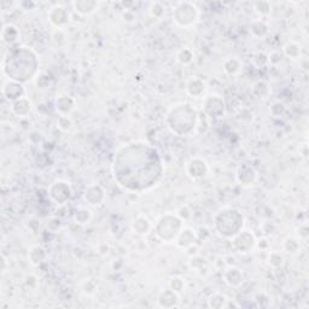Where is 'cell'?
<instances>
[{"label": "cell", "instance_id": "cell-1", "mask_svg": "<svg viewBox=\"0 0 309 309\" xmlns=\"http://www.w3.org/2000/svg\"><path fill=\"white\" fill-rule=\"evenodd\" d=\"M198 114L187 103L175 105L168 113L167 124L175 134L186 136L194 133L198 128Z\"/></svg>", "mask_w": 309, "mask_h": 309}, {"label": "cell", "instance_id": "cell-2", "mask_svg": "<svg viewBox=\"0 0 309 309\" xmlns=\"http://www.w3.org/2000/svg\"><path fill=\"white\" fill-rule=\"evenodd\" d=\"M214 222L220 236L225 238H233L243 230L244 216L241 211L232 208H225L215 214Z\"/></svg>", "mask_w": 309, "mask_h": 309}, {"label": "cell", "instance_id": "cell-3", "mask_svg": "<svg viewBox=\"0 0 309 309\" xmlns=\"http://www.w3.org/2000/svg\"><path fill=\"white\" fill-rule=\"evenodd\" d=\"M183 227V220L179 218V215L167 214L158 220L157 224L154 225V231L156 236L164 243H172L175 242Z\"/></svg>", "mask_w": 309, "mask_h": 309}, {"label": "cell", "instance_id": "cell-4", "mask_svg": "<svg viewBox=\"0 0 309 309\" xmlns=\"http://www.w3.org/2000/svg\"><path fill=\"white\" fill-rule=\"evenodd\" d=\"M199 17V11L192 2L182 1L175 5L173 10V18L178 26L187 28L193 26Z\"/></svg>", "mask_w": 309, "mask_h": 309}, {"label": "cell", "instance_id": "cell-5", "mask_svg": "<svg viewBox=\"0 0 309 309\" xmlns=\"http://www.w3.org/2000/svg\"><path fill=\"white\" fill-rule=\"evenodd\" d=\"M73 196V190H71L70 184L64 180H56L50 186V197L57 204H64L68 202Z\"/></svg>", "mask_w": 309, "mask_h": 309}, {"label": "cell", "instance_id": "cell-6", "mask_svg": "<svg viewBox=\"0 0 309 309\" xmlns=\"http://www.w3.org/2000/svg\"><path fill=\"white\" fill-rule=\"evenodd\" d=\"M232 246L238 252H249L256 247V238L249 231H241L232 238Z\"/></svg>", "mask_w": 309, "mask_h": 309}, {"label": "cell", "instance_id": "cell-7", "mask_svg": "<svg viewBox=\"0 0 309 309\" xmlns=\"http://www.w3.org/2000/svg\"><path fill=\"white\" fill-rule=\"evenodd\" d=\"M204 113L211 118H221L225 115L224 99L220 98L218 94H211L204 99Z\"/></svg>", "mask_w": 309, "mask_h": 309}, {"label": "cell", "instance_id": "cell-8", "mask_svg": "<svg viewBox=\"0 0 309 309\" xmlns=\"http://www.w3.org/2000/svg\"><path fill=\"white\" fill-rule=\"evenodd\" d=\"M236 178L237 182L242 186L249 187V186H252L255 184L256 179H257V173H256L254 167L250 166L249 163H242L237 168Z\"/></svg>", "mask_w": 309, "mask_h": 309}, {"label": "cell", "instance_id": "cell-9", "mask_svg": "<svg viewBox=\"0 0 309 309\" xmlns=\"http://www.w3.org/2000/svg\"><path fill=\"white\" fill-rule=\"evenodd\" d=\"M208 171H209L208 163L205 162V160L200 157L191 158L187 162V166H186V173H187L191 179L194 180L204 177L208 173Z\"/></svg>", "mask_w": 309, "mask_h": 309}, {"label": "cell", "instance_id": "cell-10", "mask_svg": "<svg viewBox=\"0 0 309 309\" xmlns=\"http://www.w3.org/2000/svg\"><path fill=\"white\" fill-rule=\"evenodd\" d=\"M49 21L51 22V24L56 29H63L70 21V16H69L68 10L65 7L57 5V6H54L50 10Z\"/></svg>", "mask_w": 309, "mask_h": 309}, {"label": "cell", "instance_id": "cell-11", "mask_svg": "<svg viewBox=\"0 0 309 309\" xmlns=\"http://www.w3.org/2000/svg\"><path fill=\"white\" fill-rule=\"evenodd\" d=\"M24 93H26V90H24L23 85L18 81L7 80L2 85V94L5 96V98L11 100V102H15V100L24 97Z\"/></svg>", "mask_w": 309, "mask_h": 309}, {"label": "cell", "instance_id": "cell-12", "mask_svg": "<svg viewBox=\"0 0 309 309\" xmlns=\"http://www.w3.org/2000/svg\"><path fill=\"white\" fill-rule=\"evenodd\" d=\"M83 198L90 205L97 207L100 205L105 199V191L103 190L102 186L99 185H90L86 187L85 193H83Z\"/></svg>", "mask_w": 309, "mask_h": 309}, {"label": "cell", "instance_id": "cell-13", "mask_svg": "<svg viewBox=\"0 0 309 309\" xmlns=\"http://www.w3.org/2000/svg\"><path fill=\"white\" fill-rule=\"evenodd\" d=\"M222 278H224V282L227 284L228 286H232V288H237V286L242 285L244 280V274L242 272L241 268L235 266H230L225 269L222 273Z\"/></svg>", "mask_w": 309, "mask_h": 309}, {"label": "cell", "instance_id": "cell-14", "mask_svg": "<svg viewBox=\"0 0 309 309\" xmlns=\"http://www.w3.org/2000/svg\"><path fill=\"white\" fill-rule=\"evenodd\" d=\"M75 99L68 94H61L55 100L56 110L60 113V115H68L75 109Z\"/></svg>", "mask_w": 309, "mask_h": 309}, {"label": "cell", "instance_id": "cell-15", "mask_svg": "<svg viewBox=\"0 0 309 309\" xmlns=\"http://www.w3.org/2000/svg\"><path fill=\"white\" fill-rule=\"evenodd\" d=\"M196 241H197L196 232L190 227H183L179 236L175 239V243H177L178 247H183V249H188V247L196 243Z\"/></svg>", "mask_w": 309, "mask_h": 309}, {"label": "cell", "instance_id": "cell-16", "mask_svg": "<svg viewBox=\"0 0 309 309\" xmlns=\"http://www.w3.org/2000/svg\"><path fill=\"white\" fill-rule=\"evenodd\" d=\"M132 230L136 235L145 236L149 235L152 230H154V225L151 224L149 219L144 215H138L132 221Z\"/></svg>", "mask_w": 309, "mask_h": 309}, {"label": "cell", "instance_id": "cell-17", "mask_svg": "<svg viewBox=\"0 0 309 309\" xmlns=\"http://www.w3.org/2000/svg\"><path fill=\"white\" fill-rule=\"evenodd\" d=\"M32 109H33L32 102H30V99H28L26 96L15 100V102H12V105H11V110H12V113L15 114L16 116H18V118H24V116H27L28 114L32 111Z\"/></svg>", "mask_w": 309, "mask_h": 309}, {"label": "cell", "instance_id": "cell-18", "mask_svg": "<svg viewBox=\"0 0 309 309\" xmlns=\"http://www.w3.org/2000/svg\"><path fill=\"white\" fill-rule=\"evenodd\" d=\"M208 307L214 309H221V308H228V307H239L238 305H232L230 300L225 296L221 292H215L209 297L208 300Z\"/></svg>", "mask_w": 309, "mask_h": 309}, {"label": "cell", "instance_id": "cell-19", "mask_svg": "<svg viewBox=\"0 0 309 309\" xmlns=\"http://www.w3.org/2000/svg\"><path fill=\"white\" fill-rule=\"evenodd\" d=\"M178 300H179V294L172 290V289H166L160 294L158 297V305L160 307L164 308H171L177 306Z\"/></svg>", "mask_w": 309, "mask_h": 309}, {"label": "cell", "instance_id": "cell-20", "mask_svg": "<svg viewBox=\"0 0 309 309\" xmlns=\"http://www.w3.org/2000/svg\"><path fill=\"white\" fill-rule=\"evenodd\" d=\"M98 5L99 4L97 1H86V0L71 2V6L74 7L75 12H77L81 16H88L96 12V10L98 9Z\"/></svg>", "mask_w": 309, "mask_h": 309}, {"label": "cell", "instance_id": "cell-21", "mask_svg": "<svg viewBox=\"0 0 309 309\" xmlns=\"http://www.w3.org/2000/svg\"><path fill=\"white\" fill-rule=\"evenodd\" d=\"M19 39V30L18 28L13 24H6L2 27L1 30V40L7 45L17 43Z\"/></svg>", "mask_w": 309, "mask_h": 309}, {"label": "cell", "instance_id": "cell-22", "mask_svg": "<svg viewBox=\"0 0 309 309\" xmlns=\"http://www.w3.org/2000/svg\"><path fill=\"white\" fill-rule=\"evenodd\" d=\"M222 65H224L225 73L227 75H231V76L239 74L242 70V61L239 60L238 57H236V56H230V57H227L226 60L224 61V64H222Z\"/></svg>", "mask_w": 309, "mask_h": 309}, {"label": "cell", "instance_id": "cell-23", "mask_svg": "<svg viewBox=\"0 0 309 309\" xmlns=\"http://www.w3.org/2000/svg\"><path fill=\"white\" fill-rule=\"evenodd\" d=\"M186 91H187V93L190 94L191 97L198 98V97H200L203 93H204L205 83L203 80L198 79V77H192L190 81L187 82Z\"/></svg>", "mask_w": 309, "mask_h": 309}, {"label": "cell", "instance_id": "cell-24", "mask_svg": "<svg viewBox=\"0 0 309 309\" xmlns=\"http://www.w3.org/2000/svg\"><path fill=\"white\" fill-rule=\"evenodd\" d=\"M46 250L40 246H34L29 249L28 252V260L33 266H39L40 263H43L46 260Z\"/></svg>", "mask_w": 309, "mask_h": 309}, {"label": "cell", "instance_id": "cell-25", "mask_svg": "<svg viewBox=\"0 0 309 309\" xmlns=\"http://www.w3.org/2000/svg\"><path fill=\"white\" fill-rule=\"evenodd\" d=\"M190 267H191L192 271L203 274V272L205 273L208 271L207 258L203 257V256H199V255H193L190 260Z\"/></svg>", "mask_w": 309, "mask_h": 309}, {"label": "cell", "instance_id": "cell-26", "mask_svg": "<svg viewBox=\"0 0 309 309\" xmlns=\"http://www.w3.org/2000/svg\"><path fill=\"white\" fill-rule=\"evenodd\" d=\"M283 250L290 255H296L301 250L300 239L295 238V237H288L283 243Z\"/></svg>", "mask_w": 309, "mask_h": 309}, {"label": "cell", "instance_id": "cell-27", "mask_svg": "<svg viewBox=\"0 0 309 309\" xmlns=\"http://www.w3.org/2000/svg\"><path fill=\"white\" fill-rule=\"evenodd\" d=\"M284 55L291 60H297L301 56V46L295 41H289L283 47Z\"/></svg>", "mask_w": 309, "mask_h": 309}, {"label": "cell", "instance_id": "cell-28", "mask_svg": "<svg viewBox=\"0 0 309 309\" xmlns=\"http://www.w3.org/2000/svg\"><path fill=\"white\" fill-rule=\"evenodd\" d=\"M74 222H76L77 225H87L88 222L91 221L92 219V213L91 210L86 209V208H80V209H77L76 211H75L74 216Z\"/></svg>", "mask_w": 309, "mask_h": 309}, {"label": "cell", "instance_id": "cell-29", "mask_svg": "<svg viewBox=\"0 0 309 309\" xmlns=\"http://www.w3.org/2000/svg\"><path fill=\"white\" fill-rule=\"evenodd\" d=\"M177 60L178 62L184 64V65H187V64L192 63V61L194 60L193 51L191 49H188V47H183L182 50L178 51Z\"/></svg>", "mask_w": 309, "mask_h": 309}, {"label": "cell", "instance_id": "cell-30", "mask_svg": "<svg viewBox=\"0 0 309 309\" xmlns=\"http://www.w3.org/2000/svg\"><path fill=\"white\" fill-rule=\"evenodd\" d=\"M251 33L256 38H263L268 33V26L264 23L262 19H257V21L252 22Z\"/></svg>", "mask_w": 309, "mask_h": 309}, {"label": "cell", "instance_id": "cell-31", "mask_svg": "<svg viewBox=\"0 0 309 309\" xmlns=\"http://www.w3.org/2000/svg\"><path fill=\"white\" fill-rule=\"evenodd\" d=\"M185 279L182 277H178V275H175V277H172L171 280H169V289H172V290L177 292V294H182V292L185 290Z\"/></svg>", "mask_w": 309, "mask_h": 309}, {"label": "cell", "instance_id": "cell-32", "mask_svg": "<svg viewBox=\"0 0 309 309\" xmlns=\"http://www.w3.org/2000/svg\"><path fill=\"white\" fill-rule=\"evenodd\" d=\"M254 9L258 15L267 16L271 13L272 5H271V2H268V1H257L254 4Z\"/></svg>", "mask_w": 309, "mask_h": 309}, {"label": "cell", "instance_id": "cell-33", "mask_svg": "<svg viewBox=\"0 0 309 309\" xmlns=\"http://www.w3.org/2000/svg\"><path fill=\"white\" fill-rule=\"evenodd\" d=\"M150 15L155 18H161V16H163L166 13V7L163 6L162 2H152L150 5Z\"/></svg>", "mask_w": 309, "mask_h": 309}, {"label": "cell", "instance_id": "cell-34", "mask_svg": "<svg viewBox=\"0 0 309 309\" xmlns=\"http://www.w3.org/2000/svg\"><path fill=\"white\" fill-rule=\"evenodd\" d=\"M283 262H284V256L280 254L279 251L269 252V256H268L269 266L274 267V268H278V267L282 266Z\"/></svg>", "mask_w": 309, "mask_h": 309}, {"label": "cell", "instance_id": "cell-35", "mask_svg": "<svg viewBox=\"0 0 309 309\" xmlns=\"http://www.w3.org/2000/svg\"><path fill=\"white\" fill-rule=\"evenodd\" d=\"M57 124L63 132H68V130H70V128L73 127V121H71V119L69 118L68 115H60Z\"/></svg>", "mask_w": 309, "mask_h": 309}, {"label": "cell", "instance_id": "cell-36", "mask_svg": "<svg viewBox=\"0 0 309 309\" xmlns=\"http://www.w3.org/2000/svg\"><path fill=\"white\" fill-rule=\"evenodd\" d=\"M269 111H271V114L274 118H280V116L285 113V105L280 102H275L272 104Z\"/></svg>", "mask_w": 309, "mask_h": 309}, {"label": "cell", "instance_id": "cell-37", "mask_svg": "<svg viewBox=\"0 0 309 309\" xmlns=\"http://www.w3.org/2000/svg\"><path fill=\"white\" fill-rule=\"evenodd\" d=\"M122 17H124V21L127 22H132L135 19V15L132 12V11H129L128 9H126V11H124V13H122Z\"/></svg>", "mask_w": 309, "mask_h": 309}]
</instances>
